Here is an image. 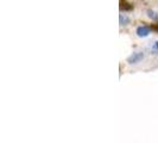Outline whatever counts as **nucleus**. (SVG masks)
Returning a JSON list of instances; mask_svg holds the SVG:
<instances>
[{
  "instance_id": "1",
  "label": "nucleus",
  "mask_w": 158,
  "mask_h": 143,
  "mask_svg": "<svg viewBox=\"0 0 158 143\" xmlns=\"http://www.w3.org/2000/svg\"><path fill=\"white\" fill-rule=\"evenodd\" d=\"M143 58H144V54H143V53H133L132 55L127 57V62L130 64L138 63V62L142 61Z\"/></svg>"
},
{
  "instance_id": "2",
  "label": "nucleus",
  "mask_w": 158,
  "mask_h": 143,
  "mask_svg": "<svg viewBox=\"0 0 158 143\" xmlns=\"http://www.w3.org/2000/svg\"><path fill=\"white\" fill-rule=\"evenodd\" d=\"M135 32H137V35L139 37H148L150 35V28L146 26V25H142V26L137 28V31Z\"/></svg>"
},
{
  "instance_id": "3",
  "label": "nucleus",
  "mask_w": 158,
  "mask_h": 143,
  "mask_svg": "<svg viewBox=\"0 0 158 143\" xmlns=\"http://www.w3.org/2000/svg\"><path fill=\"white\" fill-rule=\"evenodd\" d=\"M120 10L121 11H132L133 10V5L130 4L126 0H120Z\"/></svg>"
},
{
  "instance_id": "4",
  "label": "nucleus",
  "mask_w": 158,
  "mask_h": 143,
  "mask_svg": "<svg viewBox=\"0 0 158 143\" xmlns=\"http://www.w3.org/2000/svg\"><path fill=\"white\" fill-rule=\"evenodd\" d=\"M119 22H120V25H127V24H130V18L126 15H120Z\"/></svg>"
},
{
  "instance_id": "5",
  "label": "nucleus",
  "mask_w": 158,
  "mask_h": 143,
  "mask_svg": "<svg viewBox=\"0 0 158 143\" xmlns=\"http://www.w3.org/2000/svg\"><path fill=\"white\" fill-rule=\"evenodd\" d=\"M148 16L150 17L152 20H157L158 19V15L155 11H152V10H148Z\"/></svg>"
},
{
  "instance_id": "6",
  "label": "nucleus",
  "mask_w": 158,
  "mask_h": 143,
  "mask_svg": "<svg viewBox=\"0 0 158 143\" xmlns=\"http://www.w3.org/2000/svg\"><path fill=\"white\" fill-rule=\"evenodd\" d=\"M155 48H156V49L158 50V41L156 42V43H155Z\"/></svg>"
}]
</instances>
